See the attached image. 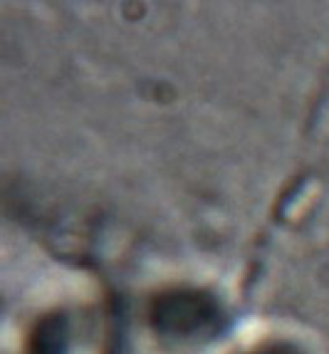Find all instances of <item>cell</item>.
I'll return each instance as SVG.
<instances>
[{
  "label": "cell",
  "mask_w": 329,
  "mask_h": 354,
  "mask_svg": "<svg viewBox=\"0 0 329 354\" xmlns=\"http://www.w3.org/2000/svg\"><path fill=\"white\" fill-rule=\"evenodd\" d=\"M149 322L156 335L176 342L213 339L228 325L223 302L200 288H171L153 297Z\"/></svg>",
  "instance_id": "obj_1"
},
{
  "label": "cell",
  "mask_w": 329,
  "mask_h": 354,
  "mask_svg": "<svg viewBox=\"0 0 329 354\" xmlns=\"http://www.w3.org/2000/svg\"><path fill=\"white\" fill-rule=\"evenodd\" d=\"M250 354H305V352L292 342H270V344H263V347L253 349Z\"/></svg>",
  "instance_id": "obj_3"
},
{
  "label": "cell",
  "mask_w": 329,
  "mask_h": 354,
  "mask_svg": "<svg viewBox=\"0 0 329 354\" xmlns=\"http://www.w3.org/2000/svg\"><path fill=\"white\" fill-rule=\"evenodd\" d=\"M70 352V319L65 313H50L32 327L28 354H67Z\"/></svg>",
  "instance_id": "obj_2"
}]
</instances>
